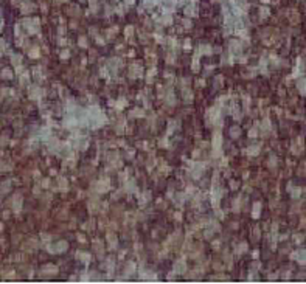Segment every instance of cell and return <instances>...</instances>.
I'll list each match as a JSON object with an SVG mask.
<instances>
[{
	"label": "cell",
	"instance_id": "1",
	"mask_svg": "<svg viewBox=\"0 0 306 284\" xmlns=\"http://www.w3.org/2000/svg\"><path fill=\"white\" fill-rule=\"evenodd\" d=\"M2 75H3V78H11V71L10 70H3Z\"/></svg>",
	"mask_w": 306,
	"mask_h": 284
}]
</instances>
